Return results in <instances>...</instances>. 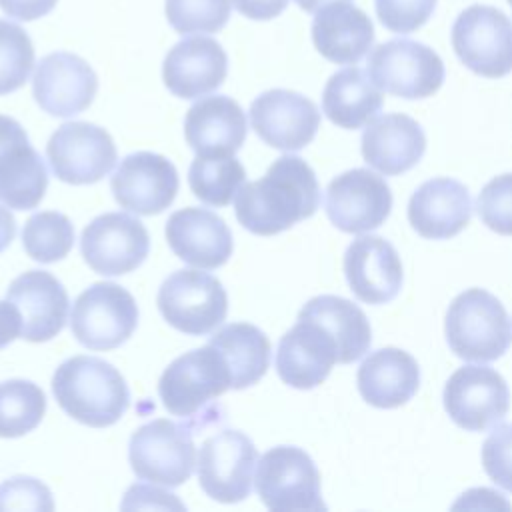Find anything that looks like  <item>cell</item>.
<instances>
[{
  "label": "cell",
  "instance_id": "30bf717a",
  "mask_svg": "<svg viewBox=\"0 0 512 512\" xmlns=\"http://www.w3.org/2000/svg\"><path fill=\"white\" fill-rule=\"evenodd\" d=\"M128 458L140 480L174 488L190 478L196 448L186 426L156 418L132 434Z\"/></svg>",
  "mask_w": 512,
  "mask_h": 512
},
{
  "label": "cell",
  "instance_id": "3957f363",
  "mask_svg": "<svg viewBox=\"0 0 512 512\" xmlns=\"http://www.w3.org/2000/svg\"><path fill=\"white\" fill-rule=\"evenodd\" d=\"M444 332L450 350L472 362L496 360L512 342L506 308L484 288H468L450 302Z\"/></svg>",
  "mask_w": 512,
  "mask_h": 512
},
{
  "label": "cell",
  "instance_id": "c3c4849f",
  "mask_svg": "<svg viewBox=\"0 0 512 512\" xmlns=\"http://www.w3.org/2000/svg\"><path fill=\"white\" fill-rule=\"evenodd\" d=\"M508 4H510V6H512V0H508Z\"/></svg>",
  "mask_w": 512,
  "mask_h": 512
},
{
  "label": "cell",
  "instance_id": "d6a6232c",
  "mask_svg": "<svg viewBox=\"0 0 512 512\" xmlns=\"http://www.w3.org/2000/svg\"><path fill=\"white\" fill-rule=\"evenodd\" d=\"M246 180L244 166L232 156H196L188 170L194 196L208 206H228Z\"/></svg>",
  "mask_w": 512,
  "mask_h": 512
},
{
  "label": "cell",
  "instance_id": "f6af8a7d",
  "mask_svg": "<svg viewBox=\"0 0 512 512\" xmlns=\"http://www.w3.org/2000/svg\"><path fill=\"white\" fill-rule=\"evenodd\" d=\"M22 334V320L18 308L6 298L0 300V350Z\"/></svg>",
  "mask_w": 512,
  "mask_h": 512
},
{
  "label": "cell",
  "instance_id": "e0dca14e",
  "mask_svg": "<svg viewBox=\"0 0 512 512\" xmlns=\"http://www.w3.org/2000/svg\"><path fill=\"white\" fill-rule=\"evenodd\" d=\"M178 184L174 164L154 152L128 154L110 178V188L120 208L140 216L164 212L174 202Z\"/></svg>",
  "mask_w": 512,
  "mask_h": 512
},
{
  "label": "cell",
  "instance_id": "1f68e13d",
  "mask_svg": "<svg viewBox=\"0 0 512 512\" xmlns=\"http://www.w3.org/2000/svg\"><path fill=\"white\" fill-rule=\"evenodd\" d=\"M212 344L224 358L234 390L256 384L270 366V340L254 324L232 322L210 336Z\"/></svg>",
  "mask_w": 512,
  "mask_h": 512
},
{
  "label": "cell",
  "instance_id": "ac0fdd59",
  "mask_svg": "<svg viewBox=\"0 0 512 512\" xmlns=\"http://www.w3.org/2000/svg\"><path fill=\"white\" fill-rule=\"evenodd\" d=\"M48 188L42 156L30 146L22 124L0 114V202L14 210H32Z\"/></svg>",
  "mask_w": 512,
  "mask_h": 512
},
{
  "label": "cell",
  "instance_id": "cb8c5ba5",
  "mask_svg": "<svg viewBox=\"0 0 512 512\" xmlns=\"http://www.w3.org/2000/svg\"><path fill=\"white\" fill-rule=\"evenodd\" d=\"M228 74L224 48L208 36H190L170 48L162 64V80L178 98H200L222 86Z\"/></svg>",
  "mask_w": 512,
  "mask_h": 512
},
{
  "label": "cell",
  "instance_id": "ab89813d",
  "mask_svg": "<svg viewBox=\"0 0 512 512\" xmlns=\"http://www.w3.org/2000/svg\"><path fill=\"white\" fill-rule=\"evenodd\" d=\"M482 466L500 488L512 492V424L496 426L484 440Z\"/></svg>",
  "mask_w": 512,
  "mask_h": 512
},
{
  "label": "cell",
  "instance_id": "603a6c76",
  "mask_svg": "<svg viewBox=\"0 0 512 512\" xmlns=\"http://www.w3.org/2000/svg\"><path fill=\"white\" fill-rule=\"evenodd\" d=\"M344 274L354 296L366 304L392 302L404 280L396 248L380 236L352 240L344 254Z\"/></svg>",
  "mask_w": 512,
  "mask_h": 512
},
{
  "label": "cell",
  "instance_id": "f546056e",
  "mask_svg": "<svg viewBox=\"0 0 512 512\" xmlns=\"http://www.w3.org/2000/svg\"><path fill=\"white\" fill-rule=\"evenodd\" d=\"M382 104L384 96L380 88L356 66L332 74L322 92L324 114L332 124L346 130H356L372 122Z\"/></svg>",
  "mask_w": 512,
  "mask_h": 512
},
{
  "label": "cell",
  "instance_id": "60d3db41",
  "mask_svg": "<svg viewBox=\"0 0 512 512\" xmlns=\"http://www.w3.org/2000/svg\"><path fill=\"white\" fill-rule=\"evenodd\" d=\"M54 508L46 484L30 476H14L0 484V510H46Z\"/></svg>",
  "mask_w": 512,
  "mask_h": 512
},
{
  "label": "cell",
  "instance_id": "bcb514c9",
  "mask_svg": "<svg viewBox=\"0 0 512 512\" xmlns=\"http://www.w3.org/2000/svg\"><path fill=\"white\" fill-rule=\"evenodd\" d=\"M14 234H16V220L8 210V206L0 204V252L10 246V242L14 240Z\"/></svg>",
  "mask_w": 512,
  "mask_h": 512
},
{
  "label": "cell",
  "instance_id": "ee69618b",
  "mask_svg": "<svg viewBox=\"0 0 512 512\" xmlns=\"http://www.w3.org/2000/svg\"><path fill=\"white\" fill-rule=\"evenodd\" d=\"M232 6L250 20H272L288 6V0H232Z\"/></svg>",
  "mask_w": 512,
  "mask_h": 512
},
{
  "label": "cell",
  "instance_id": "9c48e42d",
  "mask_svg": "<svg viewBox=\"0 0 512 512\" xmlns=\"http://www.w3.org/2000/svg\"><path fill=\"white\" fill-rule=\"evenodd\" d=\"M136 324L138 306L134 296L114 282L92 284L72 304V334L90 350L118 348L132 336Z\"/></svg>",
  "mask_w": 512,
  "mask_h": 512
},
{
  "label": "cell",
  "instance_id": "d590c367",
  "mask_svg": "<svg viewBox=\"0 0 512 512\" xmlns=\"http://www.w3.org/2000/svg\"><path fill=\"white\" fill-rule=\"evenodd\" d=\"M34 68V46L28 32L0 20V96L24 86Z\"/></svg>",
  "mask_w": 512,
  "mask_h": 512
},
{
  "label": "cell",
  "instance_id": "7dc6e473",
  "mask_svg": "<svg viewBox=\"0 0 512 512\" xmlns=\"http://www.w3.org/2000/svg\"><path fill=\"white\" fill-rule=\"evenodd\" d=\"M304 12H316V10H320L322 6H326V4H330V2H336V0H294ZM346 2H350V0H346Z\"/></svg>",
  "mask_w": 512,
  "mask_h": 512
},
{
  "label": "cell",
  "instance_id": "d4e9b609",
  "mask_svg": "<svg viewBox=\"0 0 512 512\" xmlns=\"http://www.w3.org/2000/svg\"><path fill=\"white\" fill-rule=\"evenodd\" d=\"M472 216L468 188L454 178H432L416 188L408 202V222L428 240L460 234Z\"/></svg>",
  "mask_w": 512,
  "mask_h": 512
},
{
  "label": "cell",
  "instance_id": "44dd1931",
  "mask_svg": "<svg viewBox=\"0 0 512 512\" xmlns=\"http://www.w3.org/2000/svg\"><path fill=\"white\" fill-rule=\"evenodd\" d=\"M166 240L172 252L200 270H214L228 262L234 250L226 222L206 208H182L166 222Z\"/></svg>",
  "mask_w": 512,
  "mask_h": 512
},
{
  "label": "cell",
  "instance_id": "2e32d148",
  "mask_svg": "<svg viewBox=\"0 0 512 512\" xmlns=\"http://www.w3.org/2000/svg\"><path fill=\"white\" fill-rule=\"evenodd\" d=\"M250 124L264 144L294 152L314 140L320 112L310 98L294 90L272 88L250 104Z\"/></svg>",
  "mask_w": 512,
  "mask_h": 512
},
{
  "label": "cell",
  "instance_id": "7c38bea8",
  "mask_svg": "<svg viewBox=\"0 0 512 512\" xmlns=\"http://www.w3.org/2000/svg\"><path fill=\"white\" fill-rule=\"evenodd\" d=\"M442 400L456 426L468 432H484L508 414L510 390L494 368L468 364L448 378Z\"/></svg>",
  "mask_w": 512,
  "mask_h": 512
},
{
  "label": "cell",
  "instance_id": "8fae6325",
  "mask_svg": "<svg viewBox=\"0 0 512 512\" xmlns=\"http://www.w3.org/2000/svg\"><path fill=\"white\" fill-rule=\"evenodd\" d=\"M258 450L254 442L238 430H222L206 438L198 452V484L218 502H242L254 482Z\"/></svg>",
  "mask_w": 512,
  "mask_h": 512
},
{
  "label": "cell",
  "instance_id": "4fadbf2b",
  "mask_svg": "<svg viewBox=\"0 0 512 512\" xmlns=\"http://www.w3.org/2000/svg\"><path fill=\"white\" fill-rule=\"evenodd\" d=\"M52 172L66 184H94L116 164L112 136L90 122H66L56 128L46 144Z\"/></svg>",
  "mask_w": 512,
  "mask_h": 512
},
{
  "label": "cell",
  "instance_id": "74e56055",
  "mask_svg": "<svg viewBox=\"0 0 512 512\" xmlns=\"http://www.w3.org/2000/svg\"><path fill=\"white\" fill-rule=\"evenodd\" d=\"M476 208L492 232L512 236V174L494 176L478 194Z\"/></svg>",
  "mask_w": 512,
  "mask_h": 512
},
{
  "label": "cell",
  "instance_id": "8992f818",
  "mask_svg": "<svg viewBox=\"0 0 512 512\" xmlns=\"http://www.w3.org/2000/svg\"><path fill=\"white\" fill-rule=\"evenodd\" d=\"M444 62L426 44L394 38L378 44L368 56V76L384 92L416 100L438 92L444 82Z\"/></svg>",
  "mask_w": 512,
  "mask_h": 512
},
{
  "label": "cell",
  "instance_id": "f35d334b",
  "mask_svg": "<svg viewBox=\"0 0 512 512\" xmlns=\"http://www.w3.org/2000/svg\"><path fill=\"white\" fill-rule=\"evenodd\" d=\"M378 20L390 32L408 34L422 28L436 8V0H374Z\"/></svg>",
  "mask_w": 512,
  "mask_h": 512
},
{
  "label": "cell",
  "instance_id": "7bdbcfd3",
  "mask_svg": "<svg viewBox=\"0 0 512 512\" xmlns=\"http://www.w3.org/2000/svg\"><path fill=\"white\" fill-rule=\"evenodd\" d=\"M58 0H0V8L4 14L16 20H38L54 10Z\"/></svg>",
  "mask_w": 512,
  "mask_h": 512
},
{
  "label": "cell",
  "instance_id": "ba28073f",
  "mask_svg": "<svg viewBox=\"0 0 512 512\" xmlns=\"http://www.w3.org/2000/svg\"><path fill=\"white\" fill-rule=\"evenodd\" d=\"M450 38L458 60L474 74L502 78L512 72V22L502 10L484 4L464 8Z\"/></svg>",
  "mask_w": 512,
  "mask_h": 512
},
{
  "label": "cell",
  "instance_id": "7402d4cb",
  "mask_svg": "<svg viewBox=\"0 0 512 512\" xmlns=\"http://www.w3.org/2000/svg\"><path fill=\"white\" fill-rule=\"evenodd\" d=\"M6 298L18 308L22 320L20 338L30 342L52 340L66 324L68 294L62 282L44 270H28L16 276Z\"/></svg>",
  "mask_w": 512,
  "mask_h": 512
},
{
  "label": "cell",
  "instance_id": "b9f144b4",
  "mask_svg": "<svg viewBox=\"0 0 512 512\" xmlns=\"http://www.w3.org/2000/svg\"><path fill=\"white\" fill-rule=\"evenodd\" d=\"M184 508L176 498L174 494H168V492H162L158 488H148V486H132L128 492H126V498L122 502V508Z\"/></svg>",
  "mask_w": 512,
  "mask_h": 512
},
{
  "label": "cell",
  "instance_id": "4dcf8cb0",
  "mask_svg": "<svg viewBox=\"0 0 512 512\" xmlns=\"http://www.w3.org/2000/svg\"><path fill=\"white\" fill-rule=\"evenodd\" d=\"M298 316L320 322L332 334L338 346L340 364L360 360L372 344V330L366 314L342 296H314L302 306Z\"/></svg>",
  "mask_w": 512,
  "mask_h": 512
},
{
  "label": "cell",
  "instance_id": "836d02e7",
  "mask_svg": "<svg viewBox=\"0 0 512 512\" xmlns=\"http://www.w3.org/2000/svg\"><path fill=\"white\" fill-rule=\"evenodd\" d=\"M46 396L30 380L0 382V436L18 438L32 432L44 418Z\"/></svg>",
  "mask_w": 512,
  "mask_h": 512
},
{
  "label": "cell",
  "instance_id": "9a60e30c",
  "mask_svg": "<svg viewBox=\"0 0 512 512\" xmlns=\"http://www.w3.org/2000/svg\"><path fill=\"white\" fill-rule=\"evenodd\" d=\"M324 208L338 230L362 234L384 224L392 210V192L382 176L354 168L328 184Z\"/></svg>",
  "mask_w": 512,
  "mask_h": 512
},
{
  "label": "cell",
  "instance_id": "83f0119b",
  "mask_svg": "<svg viewBox=\"0 0 512 512\" xmlns=\"http://www.w3.org/2000/svg\"><path fill=\"white\" fill-rule=\"evenodd\" d=\"M312 42L326 60L334 64H356L372 48L374 26L358 6L336 0L316 10Z\"/></svg>",
  "mask_w": 512,
  "mask_h": 512
},
{
  "label": "cell",
  "instance_id": "277c9868",
  "mask_svg": "<svg viewBox=\"0 0 512 512\" xmlns=\"http://www.w3.org/2000/svg\"><path fill=\"white\" fill-rule=\"evenodd\" d=\"M156 304L172 328L204 336L224 322L228 294L216 276L200 272V268H182L162 282Z\"/></svg>",
  "mask_w": 512,
  "mask_h": 512
},
{
  "label": "cell",
  "instance_id": "8d00e7d4",
  "mask_svg": "<svg viewBox=\"0 0 512 512\" xmlns=\"http://www.w3.org/2000/svg\"><path fill=\"white\" fill-rule=\"evenodd\" d=\"M164 12L178 34H212L226 26L230 0H166Z\"/></svg>",
  "mask_w": 512,
  "mask_h": 512
},
{
  "label": "cell",
  "instance_id": "52a82bcc",
  "mask_svg": "<svg viewBox=\"0 0 512 512\" xmlns=\"http://www.w3.org/2000/svg\"><path fill=\"white\" fill-rule=\"evenodd\" d=\"M232 386L222 354L206 344L168 364L158 382V394L172 416L192 418Z\"/></svg>",
  "mask_w": 512,
  "mask_h": 512
},
{
  "label": "cell",
  "instance_id": "6da1fadb",
  "mask_svg": "<svg viewBox=\"0 0 512 512\" xmlns=\"http://www.w3.org/2000/svg\"><path fill=\"white\" fill-rule=\"evenodd\" d=\"M320 206L314 170L300 156H280L260 180L242 184L234 198L238 222L252 234L274 236L310 218Z\"/></svg>",
  "mask_w": 512,
  "mask_h": 512
},
{
  "label": "cell",
  "instance_id": "5bb4252c",
  "mask_svg": "<svg viewBox=\"0 0 512 512\" xmlns=\"http://www.w3.org/2000/svg\"><path fill=\"white\" fill-rule=\"evenodd\" d=\"M80 250L94 272L120 276L136 270L146 260L150 236L138 218L124 212H106L82 230Z\"/></svg>",
  "mask_w": 512,
  "mask_h": 512
},
{
  "label": "cell",
  "instance_id": "4316f807",
  "mask_svg": "<svg viewBox=\"0 0 512 512\" xmlns=\"http://www.w3.org/2000/svg\"><path fill=\"white\" fill-rule=\"evenodd\" d=\"M246 132V114L228 96L200 98L184 118V136L196 156H232L244 144Z\"/></svg>",
  "mask_w": 512,
  "mask_h": 512
},
{
  "label": "cell",
  "instance_id": "e575fe53",
  "mask_svg": "<svg viewBox=\"0 0 512 512\" xmlns=\"http://www.w3.org/2000/svg\"><path fill=\"white\" fill-rule=\"evenodd\" d=\"M74 244V226L68 216L46 210L32 214L22 230L26 254L42 264H52L68 256Z\"/></svg>",
  "mask_w": 512,
  "mask_h": 512
},
{
  "label": "cell",
  "instance_id": "484cf974",
  "mask_svg": "<svg viewBox=\"0 0 512 512\" xmlns=\"http://www.w3.org/2000/svg\"><path fill=\"white\" fill-rule=\"evenodd\" d=\"M360 148L368 166L384 176H398L420 162L426 152V136L414 118L394 112L374 118L364 128Z\"/></svg>",
  "mask_w": 512,
  "mask_h": 512
},
{
  "label": "cell",
  "instance_id": "d6986e66",
  "mask_svg": "<svg viewBox=\"0 0 512 512\" xmlns=\"http://www.w3.org/2000/svg\"><path fill=\"white\" fill-rule=\"evenodd\" d=\"M98 92V76L92 66L70 52L44 56L32 78V94L38 106L60 118L84 112Z\"/></svg>",
  "mask_w": 512,
  "mask_h": 512
},
{
  "label": "cell",
  "instance_id": "5b68a950",
  "mask_svg": "<svg viewBox=\"0 0 512 512\" xmlns=\"http://www.w3.org/2000/svg\"><path fill=\"white\" fill-rule=\"evenodd\" d=\"M254 486L270 510H326L320 494V472L302 448H270L256 464Z\"/></svg>",
  "mask_w": 512,
  "mask_h": 512
},
{
  "label": "cell",
  "instance_id": "ffe728a7",
  "mask_svg": "<svg viewBox=\"0 0 512 512\" xmlns=\"http://www.w3.org/2000/svg\"><path fill=\"white\" fill-rule=\"evenodd\" d=\"M336 362V340L316 320L298 316V322L278 342L276 372L292 388L310 390L322 384Z\"/></svg>",
  "mask_w": 512,
  "mask_h": 512
},
{
  "label": "cell",
  "instance_id": "7a4b0ae2",
  "mask_svg": "<svg viewBox=\"0 0 512 512\" xmlns=\"http://www.w3.org/2000/svg\"><path fill=\"white\" fill-rule=\"evenodd\" d=\"M52 392L60 408L90 428L116 424L130 404L124 376L96 356H74L52 376Z\"/></svg>",
  "mask_w": 512,
  "mask_h": 512
},
{
  "label": "cell",
  "instance_id": "f1b7e54d",
  "mask_svg": "<svg viewBox=\"0 0 512 512\" xmlns=\"http://www.w3.org/2000/svg\"><path fill=\"white\" fill-rule=\"evenodd\" d=\"M360 396L376 408L406 404L420 386L418 362L400 348L386 346L368 354L356 374Z\"/></svg>",
  "mask_w": 512,
  "mask_h": 512
}]
</instances>
